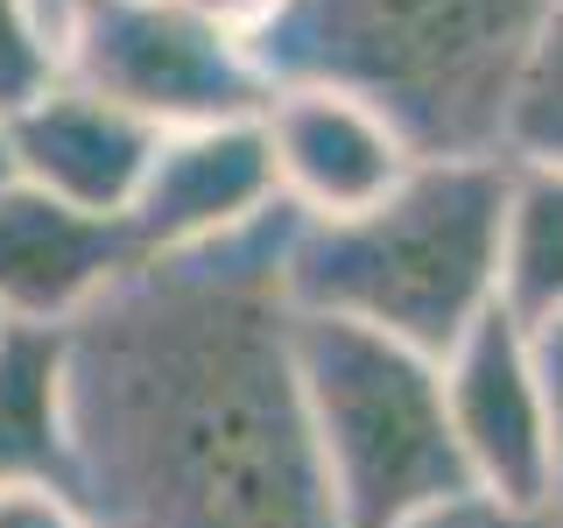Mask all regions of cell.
Returning <instances> with one entry per match:
<instances>
[{
	"label": "cell",
	"instance_id": "6da1fadb",
	"mask_svg": "<svg viewBox=\"0 0 563 528\" xmlns=\"http://www.w3.org/2000/svg\"><path fill=\"white\" fill-rule=\"evenodd\" d=\"M282 205L155 254L64 324V430L85 528H339L289 360Z\"/></svg>",
	"mask_w": 563,
	"mask_h": 528
},
{
	"label": "cell",
	"instance_id": "7a4b0ae2",
	"mask_svg": "<svg viewBox=\"0 0 563 528\" xmlns=\"http://www.w3.org/2000/svg\"><path fill=\"white\" fill-rule=\"evenodd\" d=\"M542 14L550 0H289L254 64L268 85H345L395 120L422 163H457L500 155L507 92Z\"/></svg>",
	"mask_w": 563,
	"mask_h": 528
},
{
	"label": "cell",
	"instance_id": "3957f363",
	"mask_svg": "<svg viewBox=\"0 0 563 528\" xmlns=\"http://www.w3.org/2000/svg\"><path fill=\"white\" fill-rule=\"evenodd\" d=\"M500 190V155H457V163H416L360 219H296L289 254H282L289 310L345 317L422 360H444L472 317L493 310Z\"/></svg>",
	"mask_w": 563,
	"mask_h": 528
},
{
	"label": "cell",
	"instance_id": "277c9868",
	"mask_svg": "<svg viewBox=\"0 0 563 528\" xmlns=\"http://www.w3.org/2000/svg\"><path fill=\"white\" fill-rule=\"evenodd\" d=\"M289 360L339 528H409L472 493L444 422L437 360L310 310L289 324Z\"/></svg>",
	"mask_w": 563,
	"mask_h": 528
},
{
	"label": "cell",
	"instance_id": "5b68a950",
	"mask_svg": "<svg viewBox=\"0 0 563 528\" xmlns=\"http://www.w3.org/2000/svg\"><path fill=\"white\" fill-rule=\"evenodd\" d=\"M57 78L148 120L155 134L246 120L268 99L254 50L225 43L176 0H85L57 29Z\"/></svg>",
	"mask_w": 563,
	"mask_h": 528
},
{
	"label": "cell",
	"instance_id": "8992f818",
	"mask_svg": "<svg viewBox=\"0 0 563 528\" xmlns=\"http://www.w3.org/2000/svg\"><path fill=\"white\" fill-rule=\"evenodd\" d=\"M437 387L465 486L493 507H550V381L536 331L493 304L437 360Z\"/></svg>",
	"mask_w": 563,
	"mask_h": 528
},
{
	"label": "cell",
	"instance_id": "52a82bcc",
	"mask_svg": "<svg viewBox=\"0 0 563 528\" xmlns=\"http://www.w3.org/2000/svg\"><path fill=\"white\" fill-rule=\"evenodd\" d=\"M261 134L275 155V190L303 226H339L374 211L422 155L374 99L317 78H282L261 99Z\"/></svg>",
	"mask_w": 563,
	"mask_h": 528
},
{
	"label": "cell",
	"instance_id": "ba28073f",
	"mask_svg": "<svg viewBox=\"0 0 563 528\" xmlns=\"http://www.w3.org/2000/svg\"><path fill=\"white\" fill-rule=\"evenodd\" d=\"M268 211H282L275 155L261 134V113H246V120H211V128H176L155 141V163L128 205V226L141 254L155 261L233 240Z\"/></svg>",
	"mask_w": 563,
	"mask_h": 528
},
{
	"label": "cell",
	"instance_id": "9c48e42d",
	"mask_svg": "<svg viewBox=\"0 0 563 528\" xmlns=\"http://www.w3.org/2000/svg\"><path fill=\"white\" fill-rule=\"evenodd\" d=\"M155 134L148 120L106 106L99 92L78 85H49L43 99H29L14 120H0V148H8V176L43 198H57L70 211L92 219H128L141 176L155 163Z\"/></svg>",
	"mask_w": 563,
	"mask_h": 528
},
{
	"label": "cell",
	"instance_id": "30bf717a",
	"mask_svg": "<svg viewBox=\"0 0 563 528\" xmlns=\"http://www.w3.org/2000/svg\"><path fill=\"white\" fill-rule=\"evenodd\" d=\"M141 261L128 219L70 211L14 176L0 184V324H70Z\"/></svg>",
	"mask_w": 563,
	"mask_h": 528
},
{
	"label": "cell",
	"instance_id": "8fae6325",
	"mask_svg": "<svg viewBox=\"0 0 563 528\" xmlns=\"http://www.w3.org/2000/svg\"><path fill=\"white\" fill-rule=\"evenodd\" d=\"M14 486L78 507L64 430V324H0V493Z\"/></svg>",
	"mask_w": 563,
	"mask_h": 528
},
{
	"label": "cell",
	"instance_id": "7c38bea8",
	"mask_svg": "<svg viewBox=\"0 0 563 528\" xmlns=\"http://www.w3.org/2000/svg\"><path fill=\"white\" fill-rule=\"evenodd\" d=\"M493 304L528 331L563 324V169L507 163Z\"/></svg>",
	"mask_w": 563,
	"mask_h": 528
},
{
	"label": "cell",
	"instance_id": "4fadbf2b",
	"mask_svg": "<svg viewBox=\"0 0 563 528\" xmlns=\"http://www.w3.org/2000/svg\"><path fill=\"white\" fill-rule=\"evenodd\" d=\"M500 155L507 163H542L563 169V0H550L536 43L515 70L507 92V128H500Z\"/></svg>",
	"mask_w": 563,
	"mask_h": 528
},
{
	"label": "cell",
	"instance_id": "5bb4252c",
	"mask_svg": "<svg viewBox=\"0 0 563 528\" xmlns=\"http://www.w3.org/2000/svg\"><path fill=\"white\" fill-rule=\"evenodd\" d=\"M57 85V43H49L35 0H0V120Z\"/></svg>",
	"mask_w": 563,
	"mask_h": 528
},
{
	"label": "cell",
	"instance_id": "9a60e30c",
	"mask_svg": "<svg viewBox=\"0 0 563 528\" xmlns=\"http://www.w3.org/2000/svg\"><path fill=\"white\" fill-rule=\"evenodd\" d=\"M184 14H198L205 29H219L225 43H240V50H254L261 35H268L282 14H289V0H176Z\"/></svg>",
	"mask_w": 563,
	"mask_h": 528
},
{
	"label": "cell",
	"instance_id": "2e32d148",
	"mask_svg": "<svg viewBox=\"0 0 563 528\" xmlns=\"http://www.w3.org/2000/svg\"><path fill=\"white\" fill-rule=\"evenodd\" d=\"M409 528H556V515L550 507H493L479 493H465V501L437 507V515H422Z\"/></svg>",
	"mask_w": 563,
	"mask_h": 528
},
{
	"label": "cell",
	"instance_id": "e0dca14e",
	"mask_svg": "<svg viewBox=\"0 0 563 528\" xmlns=\"http://www.w3.org/2000/svg\"><path fill=\"white\" fill-rule=\"evenodd\" d=\"M542 339V381H550V515L563 528V324L536 331Z\"/></svg>",
	"mask_w": 563,
	"mask_h": 528
},
{
	"label": "cell",
	"instance_id": "ac0fdd59",
	"mask_svg": "<svg viewBox=\"0 0 563 528\" xmlns=\"http://www.w3.org/2000/svg\"><path fill=\"white\" fill-rule=\"evenodd\" d=\"M0 528H85V515L70 501H57V493H0Z\"/></svg>",
	"mask_w": 563,
	"mask_h": 528
},
{
	"label": "cell",
	"instance_id": "d6986e66",
	"mask_svg": "<svg viewBox=\"0 0 563 528\" xmlns=\"http://www.w3.org/2000/svg\"><path fill=\"white\" fill-rule=\"evenodd\" d=\"M85 0H35V14H43V29H49V43H57V29L70 22V14H78Z\"/></svg>",
	"mask_w": 563,
	"mask_h": 528
},
{
	"label": "cell",
	"instance_id": "ffe728a7",
	"mask_svg": "<svg viewBox=\"0 0 563 528\" xmlns=\"http://www.w3.org/2000/svg\"><path fill=\"white\" fill-rule=\"evenodd\" d=\"M0 184H8V148H0Z\"/></svg>",
	"mask_w": 563,
	"mask_h": 528
}]
</instances>
